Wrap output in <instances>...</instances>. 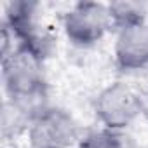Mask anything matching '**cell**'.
I'll return each mask as SVG.
<instances>
[{
	"mask_svg": "<svg viewBox=\"0 0 148 148\" xmlns=\"http://www.w3.org/2000/svg\"><path fill=\"white\" fill-rule=\"evenodd\" d=\"M44 61L45 56L26 44H18L11 54L2 58L5 98L25 105L35 115L49 106Z\"/></svg>",
	"mask_w": 148,
	"mask_h": 148,
	"instance_id": "1",
	"label": "cell"
},
{
	"mask_svg": "<svg viewBox=\"0 0 148 148\" xmlns=\"http://www.w3.org/2000/svg\"><path fill=\"white\" fill-rule=\"evenodd\" d=\"M112 30L110 7L103 2H77L63 16L64 37L80 49L99 44Z\"/></svg>",
	"mask_w": 148,
	"mask_h": 148,
	"instance_id": "2",
	"label": "cell"
},
{
	"mask_svg": "<svg viewBox=\"0 0 148 148\" xmlns=\"http://www.w3.org/2000/svg\"><path fill=\"white\" fill-rule=\"evenodd\" d=\"M141 113V94L124 80L108 84L94 99L96 120L110 131H125Z\"/></svg>",
	"mask_w": 148,
	"mask_h": 148,
	"instance_id": "3",
	"label": "cell"
},
{
	"mask_svg": "<svg viewBox=\"0 0 148 148\" xmlns=\"http://www.w3.org/2000/svg\"><path fill=\"white\" fill-rule=\"evenodd\" d=\"M26 136L30 148H70L80 139L73 115L52 105L33 117Z\"/></svg>",
	"mask_w": 148,
	"mask_h": 148,
	"instance_id": "4",
	"label": "cell"
},
{
	"mask_svg": "<svg viewBox=\"0 0 148 148\" xmlns=\"http://www.w3.org/2000/svg\"><path fill=\"white\" fill-rule=\"evenodd\" d=\"M113 56L120 71L129 73L148 70V21L119 30L115 37Z\"/></svg>",
	"mask_w": 148,
	"mask_h": 148,
	"instance_id": "5",
	"label": "cell"
},
{
	"mask_svg": "<svg viewBox=\"0 0 148 148\" xmlns=\"http://www.w3.org/2000/svg\"><path fill=\"white\" fill-rule=\"evenodd\" d=\"M33 117L35 115L25 105L5 98L2 106V136L11 139L21 132H26Z\"/></svg>",
	"mask_w": 148,
	"mask_h": 148,
	"instance_id": "6",
	"label": "cell"
},
{
	"mask_svg": "<svg viewBox=\"0 0 148 148\" xmlns=\"http://www.w3.org/2000/svg\"><path fill=\"white\" fill-rule=\"evenodd\" d=\"M79 148H132V141L125 131H110L99 127L80 138Z\"/></svg>",
	"mask_w": 148,
	"mask_h": 148,
	"instance_id": "7",
	"label": "cell"
},
{
	"mask_svg": "<svg viewBox=\"0 0 148 148\" xmlns=\"http://www.w3.org/2000/svg\"><path fill=\"white\" fill-rule=\"evenodd\" d=\"M110 16L113 23V30L119 32L125 26L146 21V11L143 4L138 2H110Z\"/></svg>",
	"mask_w": 148,
	"mask_h": 148,
	"instance_id": "8",
	"label": "cell"
}]
</instances>
